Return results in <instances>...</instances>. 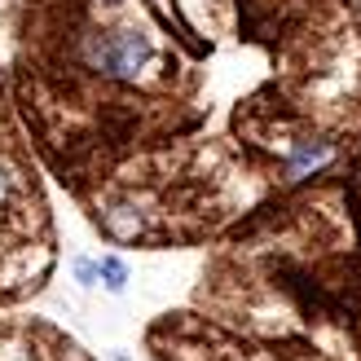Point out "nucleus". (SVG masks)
<instances>
[{
	"instance_id": "nucleus-1",
	"label": "nucleus",
	"mask_w": 361,
	"mask_h": 361,
	"mask_svg": "<svg viewBox=\"0 0 361 361\" xmlns=\"http://www.w3.org/2000/svg\"><path fill=\"white\" fill-rule=\"evenodd\" d=\"M80 62L102 80L137 84L146 80L159 62V44L141 27H97L80 40Z\"/></svg>"
},
{
	"instance_id": "nucleus-2",
	"label": "nucleus",
	"mask_w": 361,
	"mask_h": 361,
	"mask_svg": "<svg viewBox=\"0 0 361 361\" xmlns=\"http://www.w3.org/2000/svg\"><path fill=\"white\" fill-rule=\"evenodd\" d=\"M331 141H295L291 146V159H286V176L300 180V176H309L317 168H326L331 164Z\"/></svg>"
},
{
	"instance_id": "nucleus-3",
	"label": "nucleus",
	"mask_w": 361,
	"mask_h": 361,
	"mask_svg": "<svg viewBox=\"0 0 361 361\" xmlns=\"http://www.w3.org/2000/svg\"><path fill=\"white\" fill-rule=\"evenodd\" d=\"M128 282H133V274H128V260H123V256H115V251L97 256V286H106L111 295H123Z\"/></svg>"
},
{
	"instance_id": "nucleus-4",
	"label": "nucleus",
	"mask_w": 361,
	"mask_h": 361,
	"mask_svg": "<svg viewBox=\"0 0 361 361\" xmlns=\"http://www.w3.org/2000/svg\"><path fill=\"white\" fill-rule=\"evenodd\" d=\"M18 194H23V172H18L13 159L0 154V212H9L18 203Z\"/></svg>"
},
{
	"instance_id": "nucleus-5",
	"label": "nucleus",
	"mask_w": 361,
	"mask_h": 361,
	"mask_svg": "<svg viewBox=\"0 0 361 361\" xmlns=\"http://www.w3.org/2000/svg\"><path fill=\"white\" fill-rule=\"evenodd\" d=\"M102 225L115 233V238H133L137 233V225H141V216L133 212V207H123V203H115L111 212H102Z\"/></svg>"
},
{
	"instance_id": "nucleus-6",
	"label": "nucleus",
	"mask_w": 361,
	"mask_h": 361,
	"mask_svg": "<svg viewBox=\"0 0 361 361\" xmlns=\"http://www.w3.org/2000/svg\"><path fill=\"white\" fill-rule=\"evenodd\" d=\"M71 274H75V282H80V286H97V260L75 256V260H71Z\"/></svg>"
},
{
	"instance_id": "nucleus-7",
	"label": "nucleus",
	"mask_w": 361,
	"mask_h": 361,
	"mask_svg": "<svg viewBox=\"0 0 361 361\" xmlns=\"http://www.w3.org/2000/svg\"><path fill=\"white\" fill-rule=\"evenodd\" d=\"M111 361H128V357H123V353H111Z\"/></svg>"
},
{
	"instance_id": "nucleus-8",
	"label": "nucleus",
	"mask_w": 361,
	"mask_h": 361,
	"mask_svg": "<svg viewBox=\"0 0 361 361\" xmlns=\"http://www.w3.org/2000/svg\"><path fill=\"white\" fill-rule=\"evenodd\" d=\"M102 5H119V0H102Z\"/></svg>"
}]
</instances>
